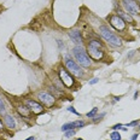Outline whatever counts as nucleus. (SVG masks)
I'll return each mask as SVG.
<instances>
[{"label": "nucleus", "instance_id": "nucleus-24", "mask_svg": "<svg viewBox=\"0 0 140 140\" xmlns=\"http://www.w3.org/2000/svg\"><path fill=\"white\" fill-rule=\"evenodd\" d=\"M137 139H138V134H134L133 137L131 138V140H137Z\"/></svg>", "mask_w": 140, "mask_h": 140}, {"label": "nucleus", "instance_id": "nucleus-9", "mask_svg": "<svg viewBox=\"0 0 140 140\" xmlns=\"http://www.w3.org/2000/svg\"><path fill=\"white\" fill-rule=\"evenodd\" d=\"M25 105L28 106L29 110H30L33 114H35V115H39V114H41V112L44 111V106L41 105L40 103L35 102V100L27 99L25 100Z\"/></svg>", "mask_w": 140, "mask_h": 140}, {"label": "nucleus", "instance_id": "nucleus-19", "mask_svg": "<svg viewBox=\"0 0 140 140\" xmlns=\"http://www.w3.org/2000/svg\"><path fill=\"white\" fill-rule=\"evenodd\" d=\"M68 111H70V112H72V114H75V115H79V116H80V114H79V112L75 110L74 106H69V108H68Z\"/></svg>", "mask_w": 140, "mask_h": 140}, {"label": "nucleus", "instance_id": "nucleus-27", "mask_svg": "<svg viewBox=\"0 0 140 140\" xmlns=\"http://www.w3.org/2000/svg\"><path fill=\"white\" fill-rule=\"evenodd\" d=\"M138 98V92H135V93H134V99H137Z\"/></svg>", "mask_w": 140, "mask_h": 140}, {"label": "nucleus", "instance_id": "nucleus-8", "mask_svg": "<svg viewBox=\"0 0 140 140\" xmlns=\"http://www.w3.org/2000/svg\"><path fill=\"white\" fill-rule=\"evenodd\" d=\"M109 21H110V24L118 31H123L126 29V22L123 19L117 15H111L109 17Z\"/></svg>", "mask_w": 140, "mask_h": 140}, {"label": "nucleus", "instance_id": "nucleus-28", "mask_svg": "<svg viewBox=\"0 0 140 140\" xmlns=\"http://www.w3.org/2000/svg\"><path fill=\"white\" fill-rule=\"evenodd\" d=\"M114 99H115L116 102H117V100H120V99H121V98H120V97H115V98H114Z\"/></svg>", "mask_w": 140, "mask_h": 140}, {"label": "nucleus", "instance_id": "nucleus-5", "mask_svg": "<svg viewBox=\"0 0 140 140\" xmlns=\"http://www.w3.org/2000/svg\"><path fill=\"white\" fill-rule=\"evenodd\" d=\"M58 72H59V79H60V81H62L63 86L66 88H70L74 86L75 83V80L72 77V75L68 71V69L65 68L64 65H60L58 69Z\"/></svg>", "mask_w": 140, "mask_h": 140}, {"label": "nucleus", "instance_id": "nucleus-13", "mask_svg": "<svg viewBox=\"0 0 140 140\" xmlns=\"http://www.w3.org/2000/svg\"><path fill=\"white\" fill-rule=\"evenodd\" d=\"M117 16H120L126 23H133L134 22L133 17H132L128 12H126V11H123V10H121V9H117Z\"/></svg>", "mask_w": 140, "mask_h": 140}, {"label": "nucleus", "instance_id": "nucleus-6", "mask_svg": "<svg viewBox=\"0 0 140 140\" xmlns=\"http://www.w3.org/2000/svg\"><path fill=\"white\" fill-rule=\"evenodd\" d=\"M122 4L125 6L126 11L129 15H139L140 13V7L135 0H122Z\"/></svg>", "mask_w": 140, "mask_h": 140}, {"label": "nucleus", "instance_id": "nucleus-21", "mask_svg": "<svg viewBox=\"0 0 140 140\" xmlns=\"http://www.w3.org/2000/svg\"><path fill=\"white\" fill-rule=\"evenodd\" d=\"M122 127H123V125H121V123H120V125L114 126V127H112V129H114V131H117V129H121Z\"/></svg>", "mask_w": 140, "mask_h": 140}, {"label": "nucleus", "instance_id": "nucleus-20", "mask_svg": "<svg viewBox=\"0 0 140 140\" xmlns=\"http://www.w3.org/2000/svg\"><path fill=\"white\" fill-rule=\"evenodd\" d=\"M104 116H105V112L100 114V116H97V117H94V118H93V122H98V121H100V120H102V117H104Z\"/></svg>", "mask_w": 140, "mask_h": 140}, {"label": "nucleus", "instance_id": "nucleus-23", "mask_svg": "<svg viewBox=\"0 0 140 140\" xmlns=\"http://www.w3.org/2000/svg\"><path fill=\"white\" fill-rule=\"evenodd\" d=\"M138 123V121H133V122H131L129 125H128V127H131V126H135Z\"/></svg>", "mask_w": 140, "mask_h": 140}, {"label": "nucleus", "instance_id": "nucleus-14", "mask_svg": "<svg viewBox=\"0 0 140 140\" xmlns=\"http://www.w3.org/2000/svg\"><path fill=\"white\" fill-rule=\"evenodd\" d=\"M4 122H5V126H6L9 129H11V131L16 128V121H15V118H13L12 116L5 115V117H4Z\"/></svg>", "mask_w": 140, "mask_h": 140}, {"label": "nucleus", "instance_id": "nucleus-26", "mask_svg": "<svg viewBox=\"0 0 140 140\" xmlns=\"http://www.w3.org/2000/svg\"><path fill=\"white\" fill-rule=\"evenodd\" d=\"M25 140H35V138L34 137H29V138H27Z\"/></svg>", "mask_w": 140, "mask_h": 140}, {"label": "nucleus", "instance_id": "nucleus-18", "mask_svg": "<svg viewBox=\"0 0 140 140\" xmlns=\"http://www.w3.org/2000/svg\"><path fill=\"white\" fill-rule=\"evenodd\" d=\"M0 115H5V104L3 99H0Z\"/></svg>", "mask_w": 140, "mask_h": 140}, {"label": "nucleus", "instance_id": "nucleus-12", "mask_svg": "<svg viewBox=\"0 0 140 140\" xmlns=\"http://www.w3.org/2000/svg\"><path fill=\"white\" fill-rule=\"evenodd\" d=\"M17 111H18V114L22 116V117H25V118H29L31 115V111L29 110V108L25 105V104L17 106Z\"/></svg>", "mask_w": 140, "mask_h": 140}, {"label": "nucleus", "instance_id": "nucleus-29", "mask_svg": "<svg viewBox=\"0 0 140 140\" xmlns=\"http://www.w3.org/2000/svg\"><path fill=\"white\" fill-rule=\"evenodd\" d=\"M138 5H139V7H140V0H138Z\"/></svg>", "mask_w": 140, "mask_h": 140}, {"label": "nucleus", "instance_id": "nucleus-15", "mask_svg": "<svg viewBox=\"0 0 140 140\" xmlns=\"http://www.w3.org/2000/svg\"><path fill=\"white\" fill-rule=\"evenodd\" d=\"M110 138H111V140H122L121 135H120L118 132H112V133L110 134Z\"/></svg>", "mask_w": 140, "mask_h": 140}, {"label": "nucleus", "instance_id": "nucleus-3", "mask_svg": "<svg viewBox=\"0 0 140 140\" xmlns=\"http://www.w3.org/2000/svg\"><path fill=\"white\" fill-rule=\"evenodd\" d=\"M99 34L102 35L105 41H108L111 46H115V47H118L121 46L122 42H121V39L117 37L115 34H114V31H111L109 29V27H106V25H100L99 27Z\"/></svg>", "mask_w": 140, "mask_h": 140}, {"label": "nucleus", "instance_id": "nucleus-25", "mask_svg": "<svg viewBox=\"0 0 140 140\" xmlns=\"http://www.w3.org/2000/svg\"><path fill=\"white\" fill-rule=\"evenodd\" d=\"M0 129H4V125H3V121L0 120Z\"/></svg>", "mask_w": 140, "mask_h": 140}, {"label": "nucleus", "instance_id": "nucleus-11", "mask_svg": "<svg viewBox=\"0 0 140 140\" xmlns=\"http://www.w3.org/2000/svg\"><path fill=\"white\" fill-rule=\"evenodd\" d=\"M69 37H70V40L76 44L77 46H81L82 42H83V39H82V35H81V31L77 30V29H74V30L69 31Z\"/></svg>", "mask_w": 140, "mask_h": 140}, {"label": "nucleus", "instance_id": "nucleus-16", "mask_svg": "<svg viewBox=\"0 0 140 140\" xmlns=\"http://www.w3.org/2000/svg\"><path fill=\"white\" fill-rule=\"evenodd\" d=\"M75 133H76V131L75 129H70V131H66V132H64V137L65 138H71V137H74L75 135Z\"/></svg>", "mask_w": 140, "mask_h": 140}, {"label": "nucleus", "instance_id": "nucleus-31", "mask_svg": "<svg viewBox=\"0 0 140 140\" xmlns=\"http://www.w3.org/2000/svg\"><path fill=\"white\" fill-rule=\"evenodd\" d=\"M139 129H140V127H139Z\"/></svg>", "mask_w": 140, "mask_h": 140}, {"label": "nucleus", "instance_id": "nucleus-17", "mask_svg": "<svg viewBox=\"0 0 140 140\" xmlns=\"http://www.w3.org/2000/svg\"><path fill=\"white\" fill-rule=\"evenodd\" d=\"M97 112H98V108H93V109H92V111H89L86 116H87V117H91V118H92V117H94V115H96Z\"/></svg>", "mask_w": 140, "mask_h": 140}, {"label": "nucleus", "instance_id": "nucleus-7", "mask_svg": "<svg viewBox=\"0 0 140 140\" xmlns=\"http://www.w3.org/2000/svg\"><path fill=\"white\" fill-rule=\"evenodd\" d=\"M37 98L40 100V103L46 105L47 108H51V106H53L54 103H56V98L51 93H47V92H40V93H37Z\"/></svg>", "mask_w": 140, "mask_h": 140}, {"label": "nucleus", "instance_id": "nucleus-22", "mask_svg": "<svg viewBox=\"0 0 140 140\" xmlns=\"http://www.w3.org/2000/svg\"><path fill=\"white\" fill-rule=\"evenodd\" d=\"M98 81H99V79L96 77V79H93V80H91V81H89V85H96Z\"/></svg>", "mask_w": 140, "mask_h": 140}, {"label": "nucleus", "instance_id": "nucleus-2", "mask_svg": "<svg viewBox=\"0 0 140 140\" xmlns=\"http://www.w3.org/2000/svg\"><path fill=\"white\" fill-rule=\"evenodd\" d=\"M72 56L75 57L76 62L80 64V65L85 66V68H88L92 64V60H91V57H88V54L86 53V51L83 50L82 46H75L72 48Z\"/></svg>", "mask_w": 140, "mask_h": 140}, {"label": "nucleus", "instance_id": "nucleus-4", "mask_svg": "<svg viewBox=\"0 0 140 140\" xmlns=\"http://www.w3.org/2000/svg\"><path fill=\"white\" fill-rule=\"evenodd\" d=\"M64 66L68 69V71L70 72L72 76H76V77H83V75H85L83 70H82L77 63L75 62V60H72L68 54L64 57Z\"/></svg>", "mask_w": 140, "mask_h": 140}, {"label": "nucleus", "instance_id": "nucleus-1", "mask_svg": "<svg viewBox=\"0 0 140 140\" xmlns=\"http://www.w3.org/2000/svg\"><path fill=\"white\" fill-rule=\"evenodd\" d=\"M87 52L89 54L91 58L96 59V60H100L104 57V51H103V44L97 39H92L88 41L87 45Z\"/></svg>", "mask_w": 140, "mask_h": 140}, {"label": "nucleus", "instance_id": "nucleus-10", "mask_svg": "<svg viewBox=\"0 0 140 140\" xmlns=\"http://www.w3.org/2000/svg\"><path fill=\"white\" fill-rule=\"evenodd\" d=\"M86 126V122L82 121V120H79V121H74V122H68V123H64L62 126V132H66L70 131V129H75V128H82Z\"/></svg>", "mask_w": 140, "mask_h": 140}, {"label": "nucleus", "instance_id": "nucleus-30", "mask_svg": "<svg viewBox=\"0 0 140 140\" xmlns=\"http://www.w3.org/2000/svg\"><path fill=\"white\" fill-rule=\"evenodd\" d=\"M76 140H83V139H81V138H77V139H76Z\"/></svg>", "mask_w": 140, "mask_h": 140}]
</instances>
